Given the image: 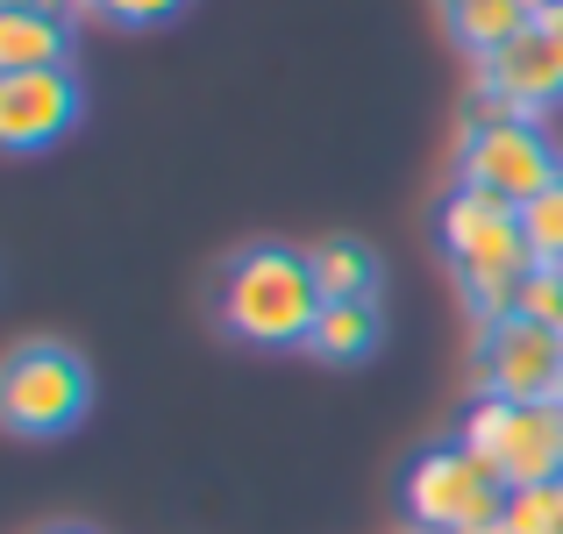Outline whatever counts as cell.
<instances>
[{"instance_id":"obj_1","label":"cell","mask_w":563,"mask_h":534,"mask_svg":"<svg viewBox=\"0 0 563 534\" xmlns=\"http://www.w3.org/2000/svg\"><path fill=\"white\" fill-rule=\"evenodd\" d=\"M435 249L456 271V292H464V307L478 314V329L521 314V292H528V278H536V249H528V235H521V207L514 200L478 192V186L456 178L435 207Z\"/></svg>"},{"instance_id":"obj_2","label":"cell","mask_w":563,"mask_h":534,"mask_svg":"<svg viewBox=\"0 0 563 534\" xmlns=\"http://www.w3.org/2000/svg\"><path fill=\"white\" fill-rule=\"evenodd\" d=\"M321 307L314 264L292 243H250L214 278V321L250 349H307Z\"/></svg>"},{"instance_id":"obj_3","label":"cell","mask_w":563,"mask_h":534,"mask_svg":"<svg viewBox=\"0 0 563 534\" xmlns=\"http://www.w3.org/2000/svg\"><path fill=\"white\" fill-rule=\"evenodd\" d=\"M399 499H407V513H413L421 534H478L507 513L514 492L499 485V470L485 464L464 435H450V442H428V449L407 456Z\"/></svg>"},{"instance_id":"obj_4","label":"cell","mask_w":563,"mask_h":534,"mask_svg":"<svg viewBox=\"0 0 563 534\" xmlns=\"http://www.w3.org/2000/svg\"><path fill=\"white\" fill-rule=\"evenodd\" d=\"M456 435L499 470L507 492H536L563 478V399H493L478 392Z\"/></svg>"},{"instance_id":"obj_5","label":"cell","mask_w":563,"mask_h":534,"mask_svg":"<svg viewBox=\"0 0 563 534\" xmlns=\"http://www.w3.org/2000/svg\"><path fill=\"white\" fill-rule=\"evenodd\" d=\"M93 407V370H86L79 349L65 343H22L0 370V413L22 442H51V435H71Z\"/></svg>"},{"instance_id":"obj_6","label":"cell","mask_w":563,"mask_h":534,"mask_svg":"<svg viewBox=\"0 0 563 534\" xmlns=\"http://www.w3.org/2000/svg\"><path fill=\"white\" fill-rule=\"evenodd\" d=\"M556 171H563V157H556L550 129H542L536 114H507V108H493V100H478V114H471V129H464V151H456V178H464V186L528 207Z\"/></svg>"},{"instance_id":"obj_7","label":"cell","mask_w":563,"mask_h":534,"mask_svg":"<svg viewBox=\"0 0 563 534\" xmlns=\"http://www.w3.org/2000/svg\"><path fill=\"white\" fill-rule=\"evenodd\" d=\"M471 370H478V392H493V399H556L563 392V335L542 329L536 314L485 321L478 343H471Z\"/></svg>"},{"instance_id":"obj_8","label":"cell","mask_w":563,"mask_h":534,"mask_svg":"<svg viewBox=\"0 0 563 534\" xmlns=\"http://www.w3.org/2000/svg\"><path fill=\"white\" fill-rule=\"evenodd\" d=\"M86 114V86L71 65H51V71H8L0 79V143L14 157L29 151H51L57 136H71Z\"/></svg>"},{"instance_id":"obj_9","label":"cell","mask_w":563,"mask_h":534,"mask_svg":"<svg viewBox=\"0 0 563 534\" xmlns=\"http://www.w3.org/2000/svg\"><path fill=\"white\" fill-rule=\"evenodd\" d=\"M478 100H493V108H507V114H536L542 122V108L563 100V65H556L550 36H542V29H521L507 51L478 57Z\"/></svg>"},{"instance_id":"obj_10","label":"cell","mask_w":563,"mask_h":534,"mask_svg":"<svg viewBox=\"0 0 563 534\" xmlns=\"http://www.w3.org/2000/svg\"><path fill=\"white\" fill-rule=\"evenodd\" d=\"M542 8H550V0H442V29H450L471 57H493V51H507L521 29H536Z\"/></svg>"},{"instance_id":"obj_11","label":"cell","mask_w":563,"mask_h":534,"mask_svg":"<svg viewBox=\"0 0 563 534\" xmlns=\"http://www.w3.org/2000/svg\"><path fill=\"white\" fill-rule=\"evenodd\" d=\"M378 343H385L378 300H329L314 335H307V356H321V364H372Z\"/></svg>"},{"instance_id":"obj_12","label":"cell","mask_w":563,"mask_h":534,"mask_svg":"<svg viewBox=\"0 0 563 534\" xmlns=\"http://www.w3.org/2000/svg\"><path fill=\"white\" fill-rule=\"evenodd\" d=\"M71 36H79L71 22L0 8V79H8V71H51V65H71Z\"/></svg>"},{"instance_id":"obj_13","label":"cell","mask_w":563,"mask_h":534,"mask_svg":"<svg viewBox=\"0 0 563 534\" xmlns=\"http://www.w3.org/2000/svg\"><path fill=\"white\" fill-rule=\"evenodd\" d=\"M307 264H314L321 300H378V286H385L378 249L357 243V235H329V243H314V249H307Z\"/></svg>"},{"instance_id":"obj_14","label":"cell","mask_w":563,"mask_h":534,"mask_svg":"<svg viewBox=\"0 0 563 534\" xmlns=\"http://www.w3.org/2000/svg\"><path fill=\"white\" fill-rule=\"evenodd\" d=\"M478 534H563V478L556 485H536V492H514L507 513Z\"/></svg>"},{"instance_id":"obj_15","label":"cell","mask_w":563,"mask_h":534,"mask_svg":"<svg viewBox=\"0 0 563 534\" xmlns=\"http://www.w3.org/2000/svg\"><path fill=\"white\" fill-rule=\"evenodd\" d=\"M521 235L536 249V264H563V171L521 207Z\"/></svg>"},{"instance_id":"obj_16","label":"cell","mask_w":563,"mask_h":534,"mask_svg":"<svg viewBox=\"0 0 563 534\" xmlns=\"http://www.w3.org/2000/svg\"><path fill=\"white\" fill-rule=\"evenodd\" d=\"M179 8L186 0H86V14H100V22H114V29H157Z\"/></svg>"},{"instance_id":"obj_17","label":"cell","mask_w":563,"mask_h":534,"mask_svg":"<svg viewBox=\"0 0 563 534\" xmlns=\"http://www.w3.org/2000/svg\"><path fill=\"white\" fill-rule=\"evenodd\" d=\"M521 314H536L542 329L563 335V264H536V278H528V292H521Z\"/></svg>"},{"instance_id":"obj_18","label":"cell","mask_w":563,"mask_h":534,"mask_svg":"<svg viewBox=\"0 0 563 534\" xmlns=\"http://www.w3.org/2000/svg\"><path fill=\"white\" fill-rule=\"evenodd\" d=\"M0 8H22V14H51V22H79L86 0H0Z\"/></svg>"},{"instance_id":"obj_19","label":"cell","mask_w":563,"mask_h":534,"mask_svg":"<svg viewBox=\"0 0 563 534\" xmlns=\"http://www.w3.org/2000/svg\"><path fill=\"white\" fill-rule=\"evenodd\" d=\"M536 29L550 36V51H556V65H563V0H550V8L536 14Z\"/></svg>"},{"instance_id":"obj_20","label":"cell","mask_w":563,"mask_h":534,"mask_svg":"<svg viewBox=\"0 0 563 534\" xmlns=\"http://www.w3.org/2000/svg\"><path fill=\"white\" fill-rule=\"evenodd\" d=\"M51 534H86V527H51Z\"/></svg>"},{"instance_id":"obj_21","label":"cell","mask_w":563,"mask_h":534,"mask_svg":"<svg viewBox=\"0 0 563 534\" xmlns=\"http://www.w3.org/2000/svg\"><path fill=\"white\" fill-rule=\"evenodd\" d=\"M556 399H563V392H556Z\"/></svg>"}]
</instances>
